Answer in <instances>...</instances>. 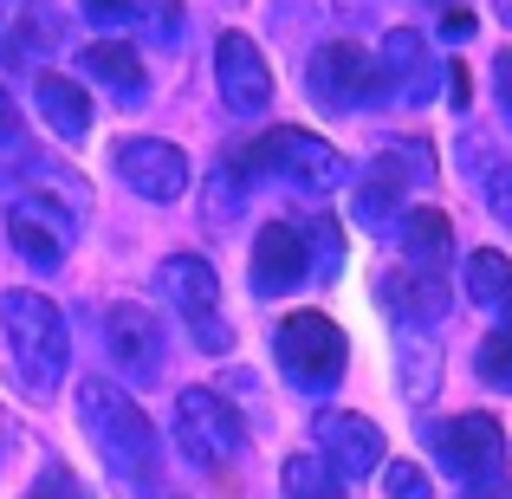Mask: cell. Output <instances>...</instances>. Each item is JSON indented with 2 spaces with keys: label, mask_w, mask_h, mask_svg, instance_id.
I'll use <instances>...</instances> for the list:
<instances>
[{
  "label": "cell",
  "mask_w": 512,
  "mask_h": 499,
  "mask_svg": "<svg viewBox=\"0 0 512 499\" xmlns=\"http://www.w3.org/2000/svg\"><path fill=\"white\" fill-rule=\"evenodd\" d=\"M240 163H247L253 175H279V182L305 188V195H338V188L350 182V163L338 150H331L325 137H312V130H266V137H253L247 150H240Z\"/></svg>",
  "instance_id": "3"
},
{
  "label": "cell",
  "mask_w": 512,
  "mask_h": 499,
  "mask_svg": "<svg viewBox=\"0 0 512 499\" xmlns=\"http://www.w3.org/2000/svg\"><path fill=\"white\" fill-rule=\"evenodd\" d=\"M402 182H435V156H428L422 143H409V150H383L370 163V175L350 188V214H357V227L402 221Z\"/></svg>",
  "instance_id": "9"
},
{
  "label": "cell",
  "mask_w": 512,
  "mask_h": 499,
  "mask_svg": "<svg viewBox=\"0 0 512 499\" xmlns=\"http://www.w3.org/2000/svg\"><path fill=\"white\" fill-rule=\"evenodd\" d=\"M305 227H292V221H273V227H260V240H253V292L260 299H279V292H292V286H305Z\"/></svg>",
  "instance_id": "15"
},
{
  "label": "cell",
  "mask_w": 512,
  "mask_h": 499,
  "mask_svg": "<svg viewBox=\"0 0 512 499\" xmlns=\"http://www.w3.org/2000/svg\"><path fill=\"white\" fill-rule=\"evenodd\" d=\"M175 441L195 467H227L247 441V428H240L234 402L221 389H182L175 396Z\"/></svg>",
  "instance_id": "7"
},
{
  "label": "cell",
  "mask_w": 512,
  "mask_h": 499,
  "mask_svg": "<svg viewBox=\"0 0 512 499\" xmlns=\"http://www.w3.org/2000/svg\"><path fill=\"white\" fill-rule=\"evenodd\" d=\"M78 72H91V85H104L111 98H124V104L143 98V65H137V52H130L124 39H98V46H85Z\"/></svg>",
  "instance_id": "18"
},
{
  "label": "cell",
  "mask_w": 512,
  "mask_h": 499,
  "mask_svg": "<svg viewBox=\"0 0 512 499\" xmlns=\"http://www.w3.org/2000/svg\"><path fill=\"white\" fill-rule=\"evenodd\" d=\"M13 137H20V111H13V98L0 91V143H13Z\"/></svg>",
  "instance_id": "35"
},
{
  "label": "cell",
  "mask_w": 512,
  "mask_h": 499,
  "mask_svg": "<svg viewBox=\"0 0 512 499\" xmlns=\"http://www.w3.org/2000/svg\"><path fill=\"white\" fill-rule=\"evenodd\" d=\"M104 344H111V363L130 376V383L150 389L156 376H163V325H156V312H143L137 299H117L111 312H104Z\"/></svg>",
  "instance_id": "11"
},
{
  "label": "cell",
  "mask_w": 512,
  "mask_h": 499,
  "mask_svg": "<svg viewBox=\"0 0 512 499\" xmlns=\"http://www.w3.org/2000/svg\"><path fill=\"white\" fill-rule=\"evenodd\" d=\"M156 286H163V299L175 305V318H182L188 331H195L201 350H234V331H227L221 318V279H214L208 260H195V253H169L163 266H156Z\"/></svg>",
  "instance_id": "5"
},
{
  "label": "cell",
  "mask_w": 512,
  "mask_h": 499,
  "mask_svg": "<svg viewBox=\"0 0 512 499\" xmlns=\"http://www.w3.org/2000/svg\"><path fill=\"white\" fill-rule=\"evenodd\" d=\"M78 422H85L98 461L111 467L124 487H156V428L143 415V402L111 376H91L78 389Z\"/></svg>",
  "instance_id": "1"
},
{
  "label": "cell",
  "mask_w": 512,
  "mask_h": 499,
  "mask_svg": "<svg viewBox=\"0 0 512 499\" xmlns=\"http://www.w3.org/2000/svg\"><path fill=\"white\" fill-rule=\"evenodd\" d=\"M474 376H480L487 389H500V396H512V337H500V331L480 337V350H474Z\"/></svg>",
  "instance_id": "24"
},
{
  "label": "cell",
  "mask_w": 512,
  "mask_h": 499,
  "mask_svg": "<svg viewBox=\"0 0 512 499\" xmlns=\"http://www.w3.org/2000/svg\"><path fill=\"white\" fill-rule=\"evenodd\" d=\"M26 499H85V487L72 480V467H59V461H52L46 474H39L33 487H26Z\"/></svg>",
  "instance_id": "29"
},
{
  "label": "cell",
  "mask_w": 512,
  "mask_h": 499,
  "mask_svg": "<svg viewBox=\"0 0 512 499\" xmlns=\"http://www.w3.org/2000/svg\"><path fill=\"white\" fill-rule=\"evenodd\" d=\"M396 227H402V253L415 260V273H441V266L454 260V227H448V214L409 208Z\"/></svg>",
  "instance_id": "19"
},
{
  "label": "cell",
  "mask_w": 512,
  "mask_h": 499,
  "mask_svg": "<svg viewBox=\"0 0 512 499\" xmlns=\"http://www.w3.org/2000/svg\"><path fill=\"white\" fill-rule=\"evenodd\" d=\"M448 98H454V111H461V104H467V72H461V65H454V72H448Z\"/></svg>",
  "instance_id": "36"
},
{
  "label": "cell",
  "mask_w": 512,
  "mask_h": 499,
  "mask_svg": "<svg viewBox=\"0 0 512 499\" xmlns=\"http://www.w3.org/2000/svg\"><path fill=\"white\" fill-rule=\"evenodd\" d=\"M273 357H279V370H286L292 389L325 396V389L344 376L350 344H344V331L331 325L325 312H299V318H286V325L273 331Z\"/></svg>",
  "instance_id": "4"
},
{
  "label": "cell",
  "mask_w": 512,
  "mask_h": 499,
  "mask_svg": "<svg viewBox=\"0 0 512 499\" xmlns=\"http://www.w3.org/2000/svg\"><path fill=\"white\" fill-rule=\"evenodd\" d=\"M305 85H312V98L325 104V111H370V104L389 98L383 65H376L363 46H350V39H331V46L312 52V72H305Z\"/></svg>",
  "instance_id": "6"
},
{
  "label": "cell",
  "mask_w": 512,
  "mask_h": 499,
  "mask_svg": "<svg viewBox=\"0 0 512 499\" xmlns=\"http://www.w3.org/2000/svg\"><path fill=\"white\" fill-rule=\"evenodd\" d=\"M214 85H221V104L234 117H260L273 104V72H266V52L253 46L247 33H221L214 46Z\"/></svg>",
  "instance_id": "13"
},
{
  "label": "cell",
  "mask_w": 512,
  "mask_h": 499,
  "mask_svg": "<svg viewBox=\"0 0 512 499\" xmlns=\"http://www.w3.org/2000/svg\"><path fill=\"white\" fill-rule=\"evenodd\" d=\"M338 266H344V227L331 221V214L305 221V273L325 286V279H338Z\"/></svg>",
  "instance_id": "22"
},
{
  "label": "cell",
  "mask_w": 512,
  "mask_h": 499,
  "mask_svg": "<svg viewBox=\"0 0 512 499\" xmlns=\"http://www.w3.org/2000/svg\"><path fill=\"white\" fill-rule=\"evenodd\" d=\"M467 299H474V305H506L512 299V260L500 247L467 253Z\"/></svg>",
  "instance_id": "21"
},
{
  "label": "cell",
  "mask_w": 512,
  "mask_h": 499,
  "mask_svg": "<svg viewBox=\"0 0 512 499\" xmlns=\"http://www.w3.org/2000/svg\"><path fill=\"white\" fill-rule=\"evenodd\" d=\"M318 461L331 467L338 480H363L383 467V428L370 415H350V409H325L318 415Z\"/></svg>",
  "instance_id": "14"
},
{
  "label": "cell",
  "mask_w": 512,
  "mask_h": 499,
  "mask_svg": "<svg viewBox=\"0 0 512 499\" xmlns=\"http://www.w3.org/2000/svg\"><path fill=\"white\" fill-rule=\"evenodd\" d=\"M493 91H500V111L512 124V52H500V65H493Z\"/></svg>",
  "instance_id": "33"
},
{
  "label": "cell",
  "mask_w": 512,
  "mask_h": 499,
  "mask_svg": "<svg viewBox=\"0 0 512 499\" xmlns=\"http://www.w3.org/2000/svg\"><path fill=\"white\" fill-rule=\"evenodd\" d=\"M441 39H448V46H467V39H474V20H467L461 7H454V13H441Z\"/></svg>",
  "instance_id": "32"
},
{
  "label": "cell",
  "mask_w": 512,
  "mask_h": 499,
  "mask_svg": "<svg viewBox=\"0 0 512 499\" xmlns=\"http://www.w3.org/2000/svg\"><path fill=\"white\" fill-rule=\"evenodd\" d=\"M493 13H500V20L512 26V0H493Z\"/></svg>",
  "instance_id": "38"
},
{
  "label": "cell",
  "mask_w": 512,
  "mask_h": 499,
  "mask_svg": "<svg viewBox=\"0 0 512 499\" xmlns=\"http://www.w3.org/2000/svg\"><path fill=\"white\" fill-rule=\"evenodd\" d=\"M0 325H7V350L13 370L33 396H52L65 383V363H72V331H65V312L46 299V292H7L0 299Z\"/></svg>",
  "instance_id": "2"
},
{
  "label": "cell",
  "mask_w": 512,
  "mask_h": 499,
  "mask_svg": "<svg viewBox=\"0 0 512 499\" xmlns=\"http://www.w3.org/2000/svg\"><path fill=\"white\" fill-rule=\"evenodd\" d=\"M338 7H376V0H338Z\"/></svg>",
  "instance_id": "39"
},
{
  "label": "cell",
  "mask_w": 512,
  "mask_h": 499,
  "mask_svg": "<svg viewBox=\"0 0 512 499\" xmlns=\"http://www.w3.org/2000/svg\"><path fill=\"white\" fill-rule=\"evenodd\" d=\"M500 337H512V299L500 305Z\"/></svg>",
  "instance_id": "37"
},
{
  "label": "cell",
  "mask_w": 512,
  "mask_h": 499,
  "mask_svg": "<svg viewBox=\"0 0 512 499\" xmlns=\"http://www.w3.org/2000/svg\"><path fill=\"white\" fill-rule=\"evenodd\" d=\"M383 299L396 305L402 318H415V325H435V318L448 312V286H441L435 273H409V279L396 273V279L383 286Z\"/></svg>",
  "instance_id": "20"
},
{
  "label": "cell",
  "mask_w": 512,
  "mask_h": 499,
  "mask_svg": "<svg viewBox=\"0 0 512 499\" xmlns=\"http://www.w3.org/2000/svg\"><path fill=\"white\" fill-rule=\"evenodd\" d=\"M137 26H150V33L169 46V39L182 33V0H137Z\"/></svg>",
  "instance_id": "27"
},
{
  "label": "cell",
  "mask_w": 512,
  "mask_h": 499,
  "mask_svg": "<svg viewBox=\"0 0 512 499\" xmlns=\"http://www.w3.org/2000/svg\"><path fill=\"white\" fill-rule=\"evenodd\" d=\"M234 214H240V175H214V182H208V221L214 227H227V221H234Z\"/></svg>",
  "instance_id": "28"
},
{
  "label": "cell",
  "mask_w": 512,
  "mask_h": 499,
  "mask_svg": "<svg viewBox=\"0 0 512 499\" xmlns=\"http://www.w3.org/2000/svg\"><path fill=\"white\" fill-rule=\"evenodd\" d=\"M33 98H39V117L52 124V137H65V143L91 137V98L65 72H33Z\"/></svg>",
  "instance_id": "17"
},
{
  "label": "cell",
  "mask_w": 512,
  "mask_h": 499,
  "mask_svg": "<svg viewBox=\"0 0 512 499\" xmlns=\"http://www.w3.org/2000/svg\"><path fill=\"white\" fill-rule=\"evenodd\" d=\"M435 72L441 65L428 59V39L415 26H389L383 33V78L389 91H402V104H428L435 98Z\"/></svg>",
  "instance_id": "16"
},
{
  "label": "cell",
  "mask_w": 512,
  "mask_h": 499,
  "mask_svg": "<svg viewBox=\"0 0 512 499\" xmlns=\"http://www.w3.org/2000/svg\"><path fill=\"white\" fill-rule=\"evenodd\" d=\"M428 448H435V461L448 467L454 480H467V487L506 474V428L493 422V415H454V422H435L428 428Z\"/></svg>",
  "instance_id": "8"
},
{
  "label": "cell",
  "mask_w": 512,
  "mask_h": 499,
  "mask_svg": "<svg viewBox=\"0 0 512 499\" xmlns=\"http://www.w3.org/2000/svg\"><path fill=\"white\" fill-rule=\"evenodd\" d=\"M85 13L98 26H137V0H85Z\"/></svg>",
  "instance_id": "30"
},
{
  "label": "cell",
  "mask_w": 512,
  "mask_h": 499,
  "mask_svg": "<svg viewBox=\"0 0 512 499\" xmlns=\"http://www.w3.org/2000/svg\"><path fill=\"white\" fill-rule=\"evenodd\" d=\"M487 201H493V214H500V221L512 227V169H500V175H493V188H487Z\"/></svg>",
  "instance_id": "31"
},
{
  "label": "cell",
  "mask_w": 512,
  "mask_h": 499,
  "mask_svg": "<svg viewBox=\"0 0 512 499\" xmlns=\"http://www.w3.org/2000/svg\"><path fill=\"white\" fill-rule=\"evenodd\" d=\"M111 163H117V175H124L130 188H137L143 201H182L188 195V156L175 150V143H163V137H124L111 150Z\"/></svg>",
  "instance_id": "12"
},
{
  "label": "cell",
  "mask_w": 512,
  "mask_h": 499,
  "mask_svg": "<svg viewBox=\"0 0 512 499\" xmlns=\"http://www.w3.org/2000/svg\"><path fill=\"white\" fill-rule=\"evenodd\" d=\"M286 499H344V480L318 454H292L286 461Z\"/></svg>",
  "instance_id": "23"
},
{
  "label": "cell",
  "mask_w": 512,
  "mask_h": 499,
  "mask_svg": "<svg viewBox=\"0 0 512 499\" xmlns=\"http://www.w3.org/2000/svg\"><path fill=\"white\" fill-rule=\"evenodd\" d=\"M7 240L20 247L26 266H59L78 240V214L52 195H20L7 208Z\"/></svg>",
  "instance_id": "10"
},
{
  "label": "cell",
  "mask_w": 512,
  "mask_h": 499,
  "mask_svg": "<svg viewBox=\"0 0 512 499\" xmlns=\"http://www.w3.org/2000/svg\"><path fill=\"white\" fill-rule=\"evenodd\" d=\"M402 363H409V396L428 402L435 396V350L415 344V331H402Z\"/></svg>",
  "instance_id": "25"
},
{
  "label": "cell",
  "mask_w": 512,
  "mask_h": 499,
  "mask_svg": "<svg viewBox=\"0 0 512 499\" xmlns=\"http://www.w3.org/2000/svg\"><path fill=\"white\" fill-rule=\"evenodd\" d=\"M383 493L389 499H435V487H428V474L415 461H389L383 467Z\"/></svg>",
  "instance_id": "26"
},
{
  "label": "cell",
  "mask_w": 512,
  "mask_h": 499,
  "mask_svg": "<svg viewBox=\"0 0 512 499\" xmlns=\"http://www.w3.org/2000/svg\"><path fill=\"white\" fill-rule=\"evenodd\" d=\"M461 499H512V480L500 474V480H480V487H467Z\"/></svg>",
  "instance_id": "34"
}]
</instances>
